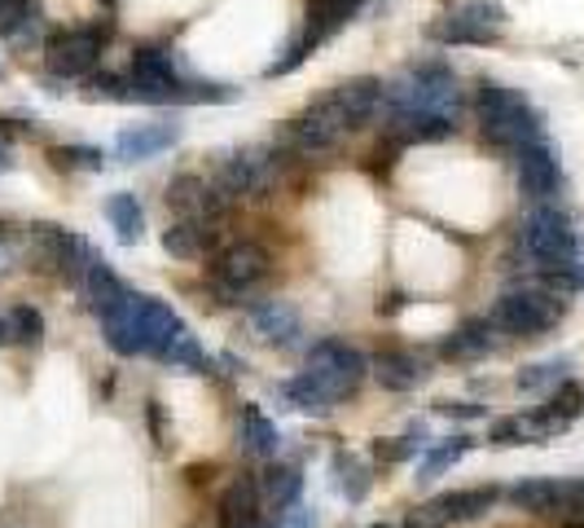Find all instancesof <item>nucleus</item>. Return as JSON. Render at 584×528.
<instances>
[{
  "label": "nucleus",
  "mask_w": 584,
  "mask_h": 528,
  "mask_svg": "<svg viewBox=\"0 0 584 528\" xmlns=\"http://www.w3.org/2000/svg\"><path fill=\"white\" fill-rule=\"evenodd\" d=\"M422 445H426V432H422V428H413V432H409V437H400V441H378V445H374V454H378V459H387V463H404V459H413Z\"/></svg>",
  "instance_id": "nucleus-38"
},
{
  "label": "nucleus",
  "mask_w": 584,
  "mask_h": 528,
  "mask_svg": "<svg viewBox=\"0 0 584 528\" xmlns=\"http://www.w3.org/2000/svg\"><path fill=\"white\" fill-rule=\"evenodd\" d=\"M365 0H307V26H303V44L316 49L321 40H329Z\"/></svg>",
  "instance_id": "nucleus-20"
},
{
  "label": "nucleus",
  "mask_w": 584,
  "mask_h": 528,
  "mask_svg": "<svg viewBox=\"0 0 584 528\" xmlns=\"http://www.w3.org/2000/svg\"><path fill=\"white\" fill-rule=\"evenodd\" d=\"M260 489H264V498H269V503L291 507V503H299L303 476H299L294 467H269V472H264V481H260Z\"/></svg>",
  "instance_id": "nucleus-31"
},
{
  "label": "nucleus",
  "mask_w": 584,
  "mask_h": 528,
  "mask_svg": "<svg viewBox=\"0 0 584 528\" xmlns=\"http://www.w3.org/2000/svg\"><path fill=\"white\" fill-rule=\"evenodd\" d=\"M493 331H497V326H493L488 317H471V322H462V326L440 344V353H444V357H457V362H466V357H484V353L497 344Z\"/></svg>",
  "instance_id": "nucleus-23"
},
{
  "label": "nucleus",
  "mask_w": 584,
  "mask_h": 528,
  "mask_svg": "<svg viewBox=\"0 0 584 528\" xmlns=\"http://www.w3.org/2000/svg\"><path fill=\"white\" fill-rule=\"evenodd\" d=\"M88 97H97V101H132V84L123 75H93L88 79Z\"/></svg>",
  "instance_id": "nucleus-39"
},
{
  "label": "nucleus",
  "mask_w": 584,
  "mask_h": 528,
  "mask_svg": "<svg viewBox=\"0 0 584 528\" xmlns=\"http://www.w3.org/2000/svg\"><path fill=\"white\" fill-rule=\"evenodd\" d=\"M137 300L141 295H123L115 309H106L101 313V331H106V344L119 353V357H137V353H145V344H141V317H137Z\"/></svg>",
  "instance_id": "nucleus-14"
},
{
  "label": "nucleus",
  "mask_w": 584,
  "mask_h": 528,
  "mask_svg": "<svg viewBox=\"0 0 584 528\" xmlns=\"http://www.w3.org/2000/svg\"><path fill=\"white\" fill-rule=\"evenodd\" d=\"M545 410H550V414H559L563 423H572L576 414H584V388L581 384H559Z\"/></svg>",
  "instance_id": "nucleus-37"
},
{
  "label": "nucleus",
  "mask_w": 584,
  "mask_h": 528,
  "mask_svg": "<svg viewBox=\"0 0 584 528\" xmlns=\"http://www.w3.org/2000/svg\"><path fill=\"white\" fill-rule=\"evenodd\" d=\"M9 331H13V340L18 344H40L44 340V313L40 309H31V304H18L13 313H9Z\"/></svg>",
  "instance_id": "nucleus-34"
},
{
  "label": "nucleus",
  "mask_w": 584,
  "mask_h": 528,
  "mask_svg": "<svg viewBox=\"0 0 584 528\" xmlns=\"http://www.w3.org/2000/svg\"><path fill=\"white\" fill-rule=\"evenodd\" d=\"M31 13V0H0V35H18Z\"/></svg>",
  "instance_id": "nucleus-41"
},
{
  "label": "nucleus",
  "mask_w": 584,
  "mask_h": 528,
  "mask_svg": "<svg viewBox=\"0 0 584 528\" xmlns=\"http://www.w3.org/2000/svg\"><path fill=\"white\" fill-rule=\"evenodd\" d=\"M374 528H382V525H374Z\"/></svg>",
  "instance_id": "nucleus-52"
},
{
  "label": "nucleus",
  "mask_w": 584,
  "mask_h": 528,
  "mask_svg": "<svg viewBox=\"0 0 584 528\" xmlns=\"http://www.w3.org/2000/svg\"><path fill=\"white\" fill-rule=\"evenodd\" d=\"M212 238H216L212 220H176L163 229V251L176 260H198V256H207Z\"/></svg>",
  "instance_id": "nucleus-21"
},
{
  "label": "nucleus",
  "mask_w": 584,
  "mask_h": 528,
  "mask_svg": "<svg viewBox=\"0 0 584 528\" xmlns=\"http://www.w3.org/2000/svg\"><path fill=\"white\" fill-rule=\"evenodd\" d=\"M101 4H115V0H101Z\"/></svg>",
  "instance_id": "nucleus-51"
},
{
  "label": "nucleus",
  "mask_w": 584,
  "mask_h": 528,
  "mask_svg": "<svg viewBox=\"0 0 584 528\" xmlns=\"http://www.w3.org/2000/svg\"><path fill=\"white\" fill-rule=\"evenodd\" d=\"M9 340H13V331H9V317H4L0 322V344H9Z\"/></svg>",
  "instance_id": "nucleus-49"
},
{
  "label": "nucleus",
  "mask_w": 584,
  "mask_h": 528,
  "mask_svg": "<svg viewBox=\"0 0 584 528\" xmlns=\"http://www.w3.org/2000/svg\"><path fill=\"white\" fill-rule=\"evenodd\" d=\"M519 247L537 265V273L550 265H563V260H581V234H576L572 216H563L559 207H537L519 229Z\"/></svg>",
  "instance_id": "nucleus-4"
},
{
  "label": "nucleus",
  "mask_w": 584,
  "mask_h": 528,
  "mask_svg": "<svg viewBox=\"0 0 584 528\" xmlns=\"http://www.w3.org/2000/svg\"><path fill=\"white\" fill-rule=\"evenodd\" d=\"M106 216H110V225H115V234H119V243L123 247H132V243H141V203H137V194H115L110 203H106Z\"/></svg>",
  "instance_id": "nucleus-28"
},
{
  "label": "nucleus",
  "mask_w": 584,
  "mask_h": 528,
  "mask_svg": "<svg viewBox=\"0 0 584 528\" xmlns=\"http://www.w3.org/2000/svg\"><path fill=\"white\" fill-rule=\"evenodd\" d=\"M382 101L391 110H435V115H457V79L444 62H422L409 66L404 79H396Z\"/></svg>",
  "instance_id": "nucleus-2"
},
{
  "label": "nucleus",
  "mask_w": 584,
  "mask_h": 528,
  "mask_svg": "<svg viewBox=\"0 0 584 528\" xmlns=\"http://www.w3.org/2000/svg\"><path fill=\"white\" fill-rule=\"evenodd\" d=\"M181 141V128L176 123H137V128H123L119 141H115V154L137 163V159H154L159 150L176 146Z\"/></svg>",
  "instance_id": "nucleus-15"
},
{
  "label": "nucleus",
  "mask_w": 584,
  "mask_h": 528,
  "mask_svg": "<svg viewBox=\"0 0 584 528\" xmlns=\"http://www.w3.org/2000/svg\"><path fill=\"white\" fill-rule=\"evenodd\" d=\"M475 115H479V128L493 146L501 150H523V146H537L541 141V115L528 106L523 93L497 84V79H479L475 88Z\"/></svg>",
  "instance_id": "nucleus-1"
},
{
  "label": "nucleus",
  "mask_w": 584,
  "mask_h": 528,
  "mask_svg": "<svg viewBox=\"0 0 584 528\" xmlns=\"http://www.w3.org/2000/svg\"><path fill=\"white\" fill-rule=\"evenodd\" d=\"M343 137H347V123H343V115H338V106H334L329 93L316 97L303 115H294L291 123L282 128V146L294 150V154H303V159H316V154L338 150Z\"/></svg>",
  "instance_id": "nucleus-6"
},
{
  "label": "nucleus",
  "mask_w": 584,
  "mask_h": 528,
  "mask_svg": "<svg viewBox=\"0 0 584 528\" xmlns=\"http://www.w3.org/2000/svg\"><path fill=\"white\" fill-rule=\"evenodd\" d=\"M137 317H141V344H145V353L150 357H163L167 353V344H172V335L185 326L163 300H150V295H141L137 300Z\"/></svg>",
  "instance_id": "nucleus-16"
},
{
  "label": "nucleus",
  "mask_w": 584,
  "mask_h": 528,
  "mask_svg": "<svg viewBox=\"0 0 584 528\" xmlns=\"http://www.w3.org/2000/svg\"><path fill=\"white\" fill-rule=\"evenodd\" d=\"M404 304H409V295H400V291H396V295H387V300H378V313H382V317H396V313H400Z\"/></svg>",
  "instance_id": "nucleus-48"
},
{
  "label": "nucleus",
  "mask_w": 584,
  "mask_h": 528,
  "mask_svg": "<svg viewBox=\"0 0 584 528\" xmlns=\"http://www.w3.org/2000/svg\"><path fill=\"white\" fill-rule=\"evenodd\" d=\"M4 168H9V154H4V150H0V172H4Z\"/></svg>",
  "instance_id": "nucleus-50"
},
{
  "label": "nucleus",
  "mask_w": 584,
  "mask_h": 528,
  "mask_svg": "<svg viewBox=\"0 0 584 528\" xmlns=\"http://www.w3.org/2000/svg\"><path fill=\"white\" fill-rule=\"evenodd\" d=\"M307 53H312V49H307L303 40H294L291 49H286V57H282V62H273L264 75H269V79H278V75H291V71L299 66V62H303V57H307Z\"/></svg>",
  "instance_id": "nucleus-43"
},
{
  "label": "nucleus",
  "mask_w": 584,
  "mask_h": 528,
  "mask_svg": "<svg viewBox=\"0 0 584 528\" xmlns=\"http://www.w3.org/2000/svg\"><path fill=\"white\" fill-rule=\"evenodd\" d=\"M541 282H545V287H554V291H567V295H576V291H584V265H581V260L550 265V269H541Z\"/></svg>",
  "instance_id": "nucleus-35"
},
{
  "label": "nucleus",
  "mask_w": 584,
  "mask_h": 528,
  "mask_svg": "<svg viewBox=\"0 0 584 528\" xmlns=\"http://www.w3.org/2000/svg\"><path fill=\"white\" fill-rule=\"evenodd\" d=\"M251 326L269 340V344H294L299 335H303V326H299V313H294L291 304H282V300H264V304H251Z\"/></svg>",
  "instance_id": "nucleus-19"
},
{
  "label": "nucleus",
  "mask_w": 584,
  "mask_h": 528,
  "mask_svg": "<svg viewBox=\"0 0 584 528\" xmlns=\"http://www.w3.org/2000/svg\"><path fill=\"white\" fill-rule=\"evenodd\" d=\"M365 370H369V362L352 344H343V340H316L307 348V366H303V375L329 401H343L347 392H356V384L365 379Z\"/></svg>",
  "instance_id": "nucleus-5"
},
{
  "label": "nucleus",
  "mask_w": 584,
  "mask_h": 528,
  "mask_svg": "<svg viewBox=\"0 0 584 528\" xmlns=\"http://www.w3.org/2000/svg\"><path fill=\"white\" fill-rule=\"evenodd\" d=\"M382 79H374V75H360V79H347V84H338L329 97H334V106H338V115H343V123H347V132H360L374 115H378V106H382Z\"/></svg>",
  "instance_id": "nucleus-12"
},
{
  "label": "nucleus",
  "mask_w": 584,
  "mask_h": 528,
  "mask_svg": "<svg viewBox=\"0 0 584 528\" xmlns=\"http://www.w3.org/2000/svg\"><path fill=\"white\" fill-rule=\"evenodd\" d=\"M431 40H440V44H493V40H497V26L475 22L471 13H462V18L435 22V26H431Z\"/></svg>",
  "instance_id": "nucleus-27"
},
{
  "label": "nucleus",
  "mask_w": 584,
  "mask_h": 528,
  "mask_svg": "<svg viewBox=\"0 0 584 528\" xmlns=\"http://www.w3.org/2000/svg\"><path fill=\"white\" fill-rule=\"evenodd\" d=\"M515 172H519V190H523L528 198H537V203H545V198H554V194L563 190L559 154H554L545 141L523 146V150L515 154Z\"/></svg>",
  "instance_id": "nucleus-10"
},
{
  "label": "nucleus",
  "mask_w": 584,
  "mask_h": 528,
  "mask_svg": "<svg viewBox=\"0 0 584 528\" xmlns=\"http://www.w3.org/2000/svg\"><path fill=\"white\" fill-rule=\"evenodd\" d=\"M282 392L291 397V406H294V410H303V414H325V410L334 406V401H329V397H325V392H321V388H316L307 375H294Z\"/></svg>",
  "instance_id": "nucleus-32"
},
{
  "label": "nucleus",
  "mask_w": 584,
  "mask_h": 528,
  "mask_svg": "<svg viewBox=\"0 0 584 528\" xmlns=\"http://www.w3.org/2000/svg\"><path fill=\"white\" fill-rule=\"evenodd\" d=\"M106 40H110V26H106V22H88V26L57 31V35L48 40V49H44V57H48V71H53L57 79L88 75V71L97 66V57H101Z\"/></svg>",
  "instance_id": "nucleus-9"
},
{
  "label": "nucleus",
  "mask_w": 584,
  "mask_h": 528,
  "mask_svg": "<svg viewBox=\"0 0 584 528\" xmlns=\"http://www.w3.org/2000/svg\"><path fill=\"white\" fill-rule=\"evenodd\" d=\"M400 150H404V141H400V137L378 141V150H374V159H378V163H374V168H382V172H387V168L396 163V154H400Z\"/></svg>",
  "instance_id": "nucleus-46"
},
{
  "label": "nucleus",
  "mask_w": 584,
  "mask_h": 528,
  "mask_svg": "<svg viewBox=\"0 0 584 528\" xmlns=\"http://www.w3.org/2000/svg\"><path fill=\"white\" fill-rule=\"evenodd\" d=\"M0 75H4V71H0Z\"/></svg>",
  "instance_id": "nucleus-53"
},
{
  "label": "nucleus",
  "mask_w": 584,
  "mask_h": 528,
  "mask_svg": "<svg viewBox=\"0 0 584 528\" xmlns=\"http://www.w3.org/2000/svg\"><path fill=\"white\" fill-rule=\"evenodd\" d=\"M488 441H493V445H528V432H523V419H501V423H493Z\"/></svg>",
  "instance_id": "nucleus-42"
},
{
  "label": "nucleus",
  "mask_w": 584,
  "mask_h": 528,
  "mask_svg": "<svg viewBox=\"0 0 584 528\" xmlns=\"http://www.w3.org/2000/svg\"><path fill=\"white\" fill-rule=\"evenodd\" d=\"M269 269H273V256H269L256 238H242V243H229V247L212 260L207 278H212V291H216L225 304H242V300L269 278Z\"/></svg>",
  "instance_id": "nucleus-3"
},
{
  "label": "nucleus",
  "mask_w": 584,
  "mask_h": 528,
  "mask_svg": "<svg viewBox=\"0 0 584 528\" xmlns=\"http://www.w3.org/2000/svg\"><path fill=\"white\" fill-rule=\"evenodd\" d=\"M471 450H475V437H453V441H444L440 450L426 454V463L418 467V481H435L440 472H448L453 463H462Z\"/></svg>",
  "instance_id": "nucleus-30"
},
{
  "label": "nucleus",
  "mask_w": 584,
  "mask_h": 528,
  "mask_svg": "<svg viewBox=\"0 0 584 528\" xmlns=\"http://www.w3.org/2000/svg\"><path fill=\"white\" fill-rule=\"evenodd\" d=\"M48 159H53L57 168H79V172H101V163H106V154L93 150V146H62V150H53Z\"/></svg>",
  "instance_id": "nucleus-36"
},
{
  "label": "nucleus",
  "mask_w": 584,
  "mask_h": 528,
  "mask_svg": "<svg viewBox=\"0 0 584 528\" xmlns=\"http://www.w3.org/2000/svg\"><path fill=\"white\" fill-rule=\"evenodd\" d=\"M563 511L584 516V481H563Z\"/></svg>",
  "instance_id": "nucleus-47"
},
{
  "label": "nucleus",
  "mask_w": 584,
  "mask_h": 528,
  "mask_svg": "<svg viewBox=\"0 0 584 528\" xmlns=\"http://www.w3.org/2000/svg\"><path fill=\"white\" fill-rule=\"evenodd\" d=\"M440 414H448V419H484L488 410L475 406V401H440Z\"/></svg>",
  "instance_id": "nucleus-44"
},
{
  "label": "nucleus",
  "mask_w": 584,
  "mask_h": 528,
  "mask_svg": "<svg viewBox=\"0 0 584 528\" xmlns=\"http://www.w3.org/2000/svg\"><path fill=\"white\" fill-rule=\"evenodd\" d=\"M132 79L159 84V88H185V79L172 66V53H163V49H137L132 53Z\"/></svg>",
  "instance_id": "nucleus-26"
},
{
  "label": "nucleus",
  "mask_w": 584,
  "mask_h": 528,
  "mask_svg": "<svg viewBox=\"0 0 584 528\" xmlns=\"http://www.w3.org/2000/svg\"><path fill=\"white\" fill-rule=\"evenodd\" d=\"M506 498H510V507H519L528 516H554V511H563V481L532 476V481H519Z\"/></svg>",
  "instance_id": "nucleus-18"
},
{
  "label": "nucleus",
  "mask_w": 584,
  "mask_h": 528,
  "mask_svg": "<svg viewBox=\"0 0 584 528\" xmlns=\"http://www.w3.org/2000/svg\"><path fill=\"white\" fill-rule=\"evenodd\" d=\"M374 379L387 388V392H409L422 384V366L409 357V353H378L374 357Z\"/></svg>",
  "instance_id": "nucleus-25"
},
{
  "label": "nucleus",
  "mask_w": 584,
  "mask_h": 528,
  "mask_svg": "<svg viewBox=\"0 0 584 528\" xmlns=\"http://www.w3.org/2000/svg\"><path fill=\"white\" fill-rule=\"evenodd\" d=\"M278 185V154L251 146V150H234L220 159L216 168V190L225 198H269Z\"/></svg>",
  "instance_id": "nucleus-7"
},
{
  "label": "nucleus",
  "mask_w": 584,
  "mask_h": 528,
  "mask_svg": "<svg viewBox=\"0 0 584 528\" xmlns=\"http://www.w3.org/2000/svg\"><path fill=\"white\" fill-rule=\"evenodd\" d=\"M457 132V115L435 110H391V137L400 141H444Z\"/></svg>",
  "instance_id": "nucleus-17"
},
{
  "label": "nucleus",
  "mask_w": 584,
  "mask_h": 528,
  "mask_svg": "<svg viewBox=\"0 0 584 528\" xmlns=\"http://www.w3.org/2000/svg\"><path fill=\"white\" fill-rule=\"evenodd\" d=\"M334 476H338V489H343V498L347 503H365V494H369V472H365V463L356 459V454H334Z\"/></svg>",
  "instance_id": "nucleus-29"
},
{
  "label": "nucleus",
  "mask_w": 584,
  "mask_h": 528,
  "mask_svg": "<svg viewBox=\"0 0 584 528\" xmlns=\"http://www.w3.org/2000/svg\"><path fill=\"white\" fill-rule=\"evenodd\" d=\"M488 322L506 335H545L563 322V300L550 291H506Z\"/></svg>",
  "instance_id": "nucleus-8"
},
{
  "label": "nucleus",
  "mask_w": 584,
  "mask_h": 528,
  "mask_svg": "<svg viewBox=\"0 0 584 528\" xmlns=\"http://www.w3.org/2000/svg\"><path fill=\"white\" fill-rule=\"evenodd\" d=\"M238 445L247 450V454H256V459H273L278 454V428L269 423V414L260 410V406H242V414H238Z\"/></svg>",
  "instance_id": "nucleus-22"
},
{
  "label": "nucleus",
  "mask_w": 584,
  "mask_h": 528,
  "mask_svg": "<svg viewBox=\"0 0 584 528\" xmlns=\"http://www.w3.org/2000/svg\"><path fill=\"white\" fill-rule=\"evenodd\" d=\"M220 528H269L264 520V489L256 476H238L220 498Z\"/></svg>",
  "instance_id": "nucleus-13"
},
{
  "label": "nucleus",
  "mask_w": 584,
  "mask_h": 528,
  "mask_svg": "<svg viewBox=\"0 0 584 528\" xmlns=\"http://www.w3.org/2000/svg\"><path fill=\"white\" fill-rule=\"evenodd\" d=\"M563 366L567 362H541V366H528V370H519V388L523 392H537V388H550V384H559V375H563Z\"/></svg>",
  "instance_id": "nucleus-40"
},
{
  "label": "nucleus",
  "mask_w": 584,
  "mask_h": 528,
  "mask_svg": "<svg viewBox=\"0 0 584 528\" xmlns=\"http://www.w3.org/2000/svg\"><path fill=\"white\" fill-rule=\"evenodd\" d=\"M79 291L88 295V304H93V313L101 317L106 309H115L123 295H128V287L115 278V269L106 265V260H93V269L84 273V282H79Z\"/></svg>",
  "instance_id": "nucleus-24"
},
{
  "label": "nucleus",
  "mask_w": 584,
  "mask_h": 528,
  "mask_svg": "<svg viewBox=\"0 0 584 528\" xmlns=\"http://www.w3.org/2000/svg\"><path fill=\"white\" fill-rule=\"evenodd\" d=\"M167 207L181 216V220H212L225 212V194L216 190V181H203L194 172H181L172 185H167Z\"/></svg>",
  "instance_id": "nucleus-11"
},
{
  "label": "nucleus",
  "mask_w": 584,
  "mask_h": 528,
  "mask_svg": "<svg viewBox=\"0 0 584 528\" xmlns=\"http://www.w3.org/2000/svg\"><path fill=\"white\" fill-rule=\"evenodd\" d=\"M159 362H172V366H185V370H207V357H203L198 340H194L185 326L172 335V344H167V353H163Z\"/></svg>",
  "instance_id": "nucleus-33"
},
{
  "label": "nucleus",
  "mask_w": 584,
  "mask_h": 528,
  "mask_svg": "<svg viewBox=\"0 0 584 528\" xmlns=\"http://www.w3.org/2000/svg\"><path fill=\"white\" fill-rule=\"evenodd\" d=\"M273 528H312V511L291 503V507H282V516H278V525Z\"/></svg>",
  "instance_id": "nucleus-45"
}]
</instances>
